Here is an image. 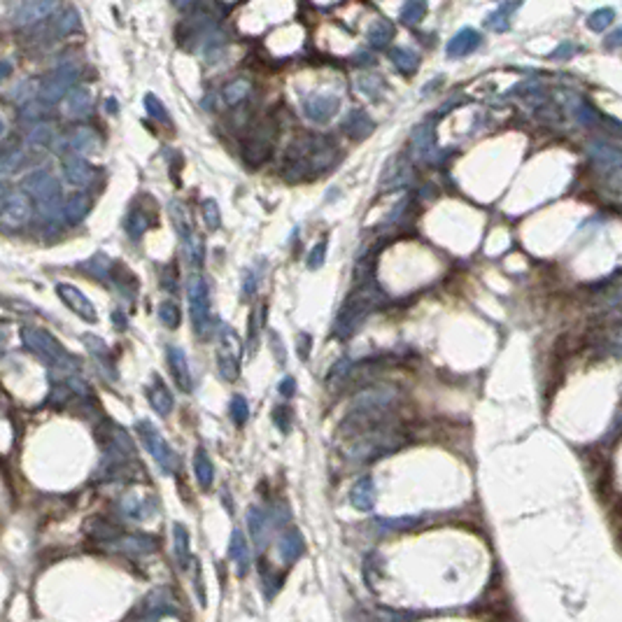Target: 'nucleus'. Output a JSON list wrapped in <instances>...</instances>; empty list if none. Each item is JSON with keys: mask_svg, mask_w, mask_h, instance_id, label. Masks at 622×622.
I'll return each instance as SVG.
<instances>
[{"mask_svg": "<svg viewBox=\"0 0 622 622\" xmlns=\"http://www.w3.org/2000/svg\"><path fill=\"white\" fill-rule=\"evenodd\" d=\"M375 497H377L375 480L371 478V476L359 478L357 483L352 485V490H350V504L355 506L357 510H364V513H368V510L375 508Z\"/></svg>", "mask_w": 622, "mask_h": 622, "instance_id": "f3484780", "label": "nucleus"}, {"mask_svg": "<svg viewBox=\"0 0 622 622\" xmlns=\"http://www.w3.org/2000/svg\"><path fill=\"white\" fill-rule=\"evenodd\" d=\"M247 527H249V534H252L254 543L259 546V550L266 546L268 541V529H271V515L259 508V506H252V508L247 510Z\"/></svg>", "mask_w": 622, "mask_h": 622, "instance_id": "412c9836", "label": "nucleus"}, {"mask_svg": "<svg viewBox=\"0 0 622 622\" xmlns=\"http://www.w3.org/2000/svg\"><path fill=\"white\" fill-rule=\"evenodd\" d=\"M177 604L170 589L157 587L138 601V606L126 615V622H157L163 615H177Z\"/></svg>", "mask_w": 622, "mask_h": 622, "instance_id": "39448f33", "label": "nucleus"}, {"mask_svg": "<svg viewBox=\"0 0 622 622\" xmlns=\"http://www.w3.org/2000/svg\"><path fill=\"white\" fill-rule=\"evenodd\" d=\"M21 341L33 355L40 359L44 366H49L54 373L77 377V362L63 345L51 336L49 331L37 329V326H24L21 329Z\"/></svg>", "mask_w": 622, "mask_h": 622, "instance_id": "7ed1b4c3", "label": "nucleus"}, {"mask_svg": "<svg viewBox=\"0 0 622 622\" xmlns=\"http://www.w3.org/2000/svg\"><path fill=\"white\" fill-rule=\"evenodd\" d=\"M359 89H362L364 94H368V96H377V91H382L384 89V82L377 75H366V77L359 80Z\"/></svg>", "mask_w": 622, "mask_h": 622, "instance_id": "603ef678", "label": "nucleus"}, {"mask_svg": "<svg viewBox=\"0 0 622 622\" xmlns=\"http://www.w3.org/2000/svg\"><path fill=\"white\" fill-rule=\"evenodd\" d=\"M418 522L415 517H396V520H380V524H384L387 529H408Z\"/></svg>", "mask_w": 622, "mask_h": 622, "instance_id": "6e6d98bb", "label": "nucleus"}, {"mask_svg": "<svg viewBox=\"0 0 622 622\" xmlns=\"http://www.w3.org/2000/svg\"><path fill=\"white\" fill-rule=\"evenodd\" d=\"M63 172H66L68 182L75 184V187H85V184L91 182V166L82 157H77V154H70V157L63 159Z\"/></svg>", "mask_w": 622, "mask_h": 622, "instance_id": "5701e85b", "label": "nucleus"}, {"mask_svg": "<svg viewBox=\"0 0 622 622\" xmlns=\"http://www.w3.org/2000/svg\"><path fill=\"white\" fill-rule=\"evenodd\" d=\"M159 319H161V324L168 326V329H177L179 322H182V312H179V308L172 303V301H163V303L159 305Z\"/></svg>", "mask_w": 622, "mask_h": 622, "instance_id": "37998d69", "label": "nucleus"}, {"mask_svg": "<svg viewBox=\"0 0 622 622\" xmlns=\"http://www.w3.org/2000/svg\"><path fill=\"white\" fill-rule=\"evenodd\" d=\"M427 15V5L422 3V0H410V3H406L401 8V21L406 26H418L422 19H425Z\"/></svg>", "mask_w": 622, "mask_h": 622, "instance_id": "ea45409f", "label": "nucleus"}, {"mask_svg": "<svg viewBox=\"0 0 622 622\" xmlns=\"http://www.w3.org/2000/svg\"><path fill=\"white\" fill-rule=\"evenodd\" d=\"M98 138H96V133L91 131V128H77V131L73 133V138H70V150H73V154H87V152H94L98 150Z\"/></svg>", "mask_w": 622, "mask_h": 622, "instance_id": "c9c22d12", "label": "nucleus"}, {"mask_svg": "<svg viewBox=\"0 0 622 622\" xmlns=\"http://www.w3.org/2000/svg\"><path fill=\"white\" fill-rule=\"evenodd\" d=\"M33 215V201L24 189L5 191L0 198V224L5 231H17L28 224Z\"/></svg>", "mask_w": 622, "mask_h": 622, "instance_id": "1a4fd4ad", "label": "nucleus"}, {"mask_svg": "<svg viewBox=\"0 0 622 622\" xmlns=\"http://www.w3.org/2000/svg\"><path fill=\"white\" fill-rule=\"evenodd\" d=\"M410 147H413L415 154H420V157L429 159L434 154V128L425 124V126H418L413 131V136H410Z\"/></svg>", "mask_w": 622, "mask_h": 622, "instance_id": "2f4dec72", "label": "nucleus"}, {"mask_svg": "<svg viewBox=\"0 0 622 622\" xmlns=\"http://www.w3.org/2000/svg\"><path fill=\"white\" fill-rule=\"evenodd\" d=\"M271 348H273V352H275V357H278V362L282 364V366H285V364H287L285 348H282V343L278 345V336H275V333H271Z\"/></svg>", "mask_w": 622, "mask_h": 622, "instance_id": "052dcab7", "label": "nucleus"}, {"mask_svg": "<svg viewBox=\"0 0 622 622\" xmlns=\"http://www.w3.org/2000/svg\"><path fill=\"white\" fill-rule=\"evenodd\" d=\"M275 124L273 121H261L259 126L252 128L245 138V145H242V161H245L249 168H259L261 163L268 161L275 145Z\"/></svg>", "mask_w": 622, "mask_h": 622, "instance_id": "0eeeda50", "label": "nucleus"}, {"mask_svg": "<svg viewBox=\"0 0 622 622\" xmlns=\"http://www.w3.org/2000/svg\"><path fill=\"white\" fill-rule=\"evenodd\" d=\"M59 12V5L51 0H30V3L15 5L10 12V21L15 26H33L37 21L49 19V15Z\"/></svg>", "mask_w": 622, "mask_h": 622, "instance_id": "f8f14e48", "label": "nucleus"}, {"mask_svg": "<svg viewBox=\"0 0 622 622\" xmlns=\"http://www.w3.org/2000/svg\"><path fill=\"white\" fill-rule=\"evenodd\" d=\"M415 613L396 611V608H380V606H359L355 622H413Z\"/></svg>", "mask_w": 622, "mask_h": 622, "instance_id": "2eb2a0df", "label": "nucleus"}, {"mask_svg": "<svg viewBox=\"0 0 622 622\" xmlns=\"http://www.w3.org/2000/svg\"><path fill=\"white\" fill-rule=\"evenodd\" d=\"M252 91V82L249 80H242V77H238V80L229 82L226 87H224L222 91V100L226 103V105H238V103H242L247 98V94Z\"/></svg>", "mask_w": 622, "mask_h": 622, "instance_id": "e433bc0d", "label": "nucleus"}, {"mask_svg": "<svg viewBox=\"0 0 622 622\" xmlns=\"http://www.w3.org/2000/svg\"><path fill=\"white\" fill-rule=\"evenodd\" d=\"M217 368H220V375H222L224 382H236V380H238V373H240L238 357H236V352L229 348V341H226V336H224V333H222L220 348H217Z\"/></svg>", "mask_w": 622, "mask_h": 622, "instance_id": "6ab92c4d", "label": "nucleus"}, {"mask_svg": "<svg viewBox=\"0 0 622 622\" xmlns=\"http://www.w3.org/2000/svg\"><path fill=\"white\" fill-rule=\"evenodd\" d=\"M166 359H168V366L172 371V380H175L177 387L182 389V392H191V368H189L187 355H184L179 348H175V345H170V348L166 350Z\"/></svg>", "mask_w": 622, "mask_h": 622, "instance_id": "dca6fc26", "label": "nucleus"}, {"mask_svg": "<svg viewBox=\"0 0 622 622\" xmlns=\"http://www.w3.org/2000/svg\"><path fill=\"white\" fill-rule=\"evenodd\" d=\"M187 296H189V315L191 324L198 336H205L210 322V290L208 282L201 273H191L187 280Z\"/></svg>", "mask_w": 622, "mask_h": 622, "instance_id": "6e6552de", "label": "nucleus"}, {"mask_svg": "<svg viewBox=\"0 0 622 622\" xmlns=\"http://www.w3.org/2000/svg\"><path fill=\"white\" fill-rule=\"evenodd\" d=\"M336 161V147L324 136H301L285 152V177L310 179L326 172Z\"/></svg>", "mask_w": 622, "mask_h": 622, "instance_id": "f257e3e1", "label": "nucleus"}, {"mask_svg": "<svg viewBox=\"0 0 622 622\" xmlns=\"http://www.w3.org/2000/svg\"><path fill=\"white\" fill-rule=\"evenodd\" d=\"M611 515L615 517V520L622 522V497H613V508H611Z\"/></svg>", "mask_w": 622, "mask_h": 622, "instance_id": "680f3d73", "label": "nucleus"}, {"mask_svg": "<svg viewBox=\"0 0 622 622\" xmlns=\"http://www.w3.org/2000/svg\"><path fill=\"white\" fill-rule=\"evenodd\" d=\"M77 26H80V17H77V10L66 8V10H61L54 19H51V35H54V37L68 35V33H73Z\"/></svg>", "mask_w": 622, "mask_h": 622, "instance_id": "473e14b6", "label": "nucleus"}, {"mask_svg": "<svg viewBox=\"0 0 622 622\" xmlns=\"http://www.w3.org/2000/svg\"><path fill=\"white\" fill-rule=\"evenodd\" d=\"M91 105H94L91 94H89V89H85V87H75L66 98L68 114L70 117H77V119L87 117V114L91 112Z\"/></svg>", "mask_w": 622, "mask_h": 622, "instance_id": "bb28decb", "label": "nucleus"}, {"mask_svg": "<svg viewBox=\"0 0 622 622\" xmlns=\"http://www.w3.org/2000/svg\"><path fill=\"white\" fill-rule=\"evenodd\" d=\"M136 432L140 436V441H143L145 450L152 454V459L157 461L159 466H161L163 473H175L177 471V454L175 450L168 445V441L163 438L161 434H159V429L152 425V422L147 420H140L136 425Z\"/></svg>", "mask_w": 622, "mask_h": 622, "instance_id": "423d86ee", "label": "nucleus"}, {"mask_svg": "<svg viewBox=\"0 0 622 622\" xmlns=\"http://www.w3.org/2000/svg\"><path fill=\"white\" fill-rule=\"evenodd\" d=\"M382 292L380 287L375 285V280L362 282V285H355V290L345 303L341 305L336 315V322H333V336L341 338V341H348L350 336H355V331L366 322V317L375 310L377 305L382 303Z\"/></svg>", "mask_w": 622, "mask_h": 622, "instance_id": "f03ea898", "label": "nucleus"}, {"mask_svg": "<svg viewBox=\"0 0 622 622\" xmlns=\"http://www.w3.org/2000/svg\"><path fill=\"white\" fill-rule=\"evenodd\" d=\"M201 215L208 231H217L222 226V215H220V205H217L215 198H205L201 203Z\"/></svg>", "mask_w": 622, "mask_h": 622, "instance_id": "a19ab883", "label": "nucleus"}, {"mask_svg": "<svg viewBox=\"0 0 622 622\" xmlns=\"http://www.w3.org/2000/svg\"><path fill=\"white\" fill-rule=\"evenodd\" d=\"M478 44H480V35L476 33V30H473V28H464V30H459V33L454 35L450 42H447L445 54L450 56V59H459V56L471 54V51L476 49Z\"/></svg>", "mask_w": 622, "mask_h": 622, "instance_id": "393cba45", "label": "nucleus"}, {"mask_svg": "<svg viewBox=\"0 0 622 622\" xmlns=\"http://www.w3.org/2000/svg\"><path fill=\"white\" fill-rule=\"evenodd\" d=\"M28 89H30V82H21V85H17V87L10 91V98H12V100H19V103L26 100V98H28V94H26V91H28Z\"/></svg>", "mask_w": 622, "mask_h": 622, "instance_id": "bf43d9fd", "label": "nucleus"}, {"mask_svg": "<svg viewBox=\"0 0 622 622\" xmlns=\"http://www.w3.org/2000/svg\"><path fill=\"white\" fill-rule=\"evenodd\" d=\"M56 294H59V299L75 312L77 317H82L89 324H96V319H98V310H96V305L80 290H77V287L66 285V282H59V285H56Z\"/></svg>", "mask_w": 622, "mask_h": 622, "instance_id": "ddd939ff", "label": "nucleus"}, {"mask_svg": "<svg viewBox=\"0 0 622 622\" xmlns=\"http://www.w3.org/2000/svg\"><path fill=\"white\" fill-rule=\"evenodd\" d=\"M82 268L89 271V273H94L96 278L107 280V271H112V261L107 259L105 254H96L87 261V264H82Z\"/></svg>", "mask_w": 622, "mask_h": 622, "instance_id": "c03bdc74", "label": "nucleus"}, {"mask_svg": "<svg viewBox=\"0 0 622 622\" xmlns=\"http://www.w3.org/2000/svg\"><path fill=\"white\" fill-rule=\"evenodd\" d=\"M147 229H150V217H147L143 210L133 208L126 220V231H128V236H131V240H140Z\"/></svg>", "mask_w": 622, "mask_h": 622, "instance_id": "4c0bfd02", "label": "nucleus"}, {"mask_svg": "<svg viewBox=\"0 0 622 622\" xmlns=\"http://www.w3.org/2000/svg\"><path fill=\"white\" fill-rule=\"evenodd\" d=\"M168 213H170L172 224H175L177 236H179V238H182L184 247H187V252L191 254V259H194V264H201V259H203V249H201V242L196 240L194 229H191L187 208H184L182 203L172 201V203L168 205Z\"/></svg>", "mask_w": 622, "mask_h": 622, "instance_id": "9b49d317", "label": "nucleus"}, {"mask_svg": "<svg viewBox=\"0 0 622 622\" xmlns=\"http://www.w3.org/2000/svg\"><path fill=\"white\" fill-rule=\"evenodd\" d=\"M105 105H107V110H110V114H117V100H114V98H107Z\"/></svg>", "mask_w": 622, "mask_h": 622, "instance_id": "e2e57ef3", "label": "nucleus"}, {"mask_svg": "<svg viewBox=\"0 0 622 622\" xmlns=\"http://www.w3.org/2000/svg\"><path fill=\"white\" fill-rule=\"evenodd\" d=\"M229 413H231V420H233L236 427H242L245 422L249 420V406H247V399L242 394H236L233 399H231V406H229Z\"/></svg>", "mask_w": 622, "mask_h": 622, "instance_id": "79ce46f5", "label": "nucleus"}, {"mask_svg": "<svg viewBox=\"0 0 622 622\" xmlns=\"http://www.w3.org/2000/svg\"><path fill=\"white\" fill-rule=\"evenodd\" d=\"M278 553L282 557V562L285 564H294L299 560L301 555L305 553V541H303V534L296 529V527H290L285 531V534L280 536V546H278Z\"/></svg>", "mask_w": 622, "mask_h": 622, "instance_id": "aec40b11", "label": "nucleus"}, {"mask_svg": "<svg viewBox=\"0 0 622 622\" xmlns=\"http://www.w3.org/2000/svg\"><path fill=\"white\" fill-rule=\"evenodd\" d=\"M21 117L26 121H37V124H40V119L44 117V107L37 105V103H30V105H26V110L21 112Z\"/></svg>", "mask_w": 622, "mask_h": 622, "instance_id": "5fc2aeb1", "label": "nucleus"}, {"mask_svg": "<svg viewBox=\"0 0 622 622\" xmlns=\"http://www.w3.org/2000/svg\"><path fill=\"white\" fill-rule=\"evenodd\" d=\"M341 128L352 140H366L371 133L375 131V121L364 110H352V112H348V117L343 119Z\"/></svg>", "mask_w": 622, "mask_h": 622, "instance_id": "a211bd4d", "label": "nucleus"}, {"mask_svg": "<svg viewBox=\"0 0 622 622\" xmlns=\"http://www.w3.org/2000/svg\"><path fill=\"white\" fill-rule=\"evenodd\" d=\"M326 238L324 240H319L315 247L310 249V254H308V268H310V271H317V268H322L324 266V261H326Z\"/></svg>", "mask_w": 622, "mask_h": 622, "instance_id": "49530a36", "label": "nucleus"}, {"mask_svg": "<svg viewBox=\"0 0 622 622\" xmlns=\"http://www.w3.org/2000/svg\"><path fill=\"white\" fill-rule=\"evenodd\" d=\"M352 366H355V364H352L350 359H341V362L331 368L329 377H326V384H329L331 389H338V387H343V384H348L350 375H352Z\"/></svg>", "mask_w": 622, "mask_h": 622, "instance_id": "58836bf2", "label": "nucleus"}, {"mask_svg": "<svg viewBox=\"0 0 622 622\" xmlns=\"http://www.w3.org/2000/svg\"><path fill=\"white\" fill-rule=\"evenodd\" d=\"M229 557L236 562V574L245 576L249 571V546H247V538L240 529H233L231 534V543H229Z\"/></svg>", "mask_w": 622, "mask_h": 622, "instance_id": "4be33fe9", "label": "nucleus"}, {"mask_svg": "<svg viewBox=\"0 0 622 622\" xmlns=\"http://www.w3.org/2000/svg\"><path fill=\"white\" fill-rule=\"evenodd\" d=\"M24 191L30 198H35L40 203L42 215L47 217H56L59 208L63 210L61 205V187H59V179L51 175L49 170H33L30 175L24 177Z\"/></svg>", "mask_w": 622, "mask_h": 622, "instance_id": "20e7f679", "label": "nucleus"}, {"mask_svg": "<svg viewBox=\"0 0 622 622\" xmlns=\"http://www.w3.org/2000/svg\"><path fill=\"white\" fill-rule=\"evenodd\" d=\"M145 110H147V114H150L152 119H159V121H166V119H168L163 103L159 100L154 94H147V96H145Z\"/></svg>", "mask_w": 622, "mask_h": 622, "instance_id": "09e8293b", "label": "nucleus"}, {"mask_svg": "<svg viewBox=\"0 0 622 622\" xmlns=\"http://www.w3.org/2000/svg\"><path fill=\"white\" fill-rule=\"evenodd\" d=\"M172 538H175V555H177V562L182 569H189V562H191V548H189V531L184 524L175 522L172 524Z\"/></svg>", "mask_w": 622, "mask_h": 622, "instance_id": "72a5a7b5", "label": "nucleus"}, {"mask_svg": "<svg viewBox=\"0 0 622 622\" xmlns=\"http://www.w3.org/2000/svg\"><path fill=\"white\" fill-rule=\"evenodd\" d=\"M19 166H21V150H5L3 161H0V172H3V177L12 175Z\"/></svg>", "mask_w": 622, "mask_h": 622, "instance_id": "a18cd8bd", "label": "nucleus"}, {"mask_svg": "<svg viewBox=\"0 0 622 622\" xmlns=\"http://www.w3.org/2000/svg\"><path fill=\"white\" fill-rule=\"evenodd\" d=\"M278 392L285 396V399H292L294 396V392H296V382H294V377H282L280 380V384H278Z\"/></svg>", "mask_w": 622, "mask_h": 622, "instance_id": "13d9d810", "label": "nucleus"}, {"mask_svg": "<svg viewBox=\"0 0 622 622\" xmlns=\"http://www.w3.org/2000/svg\"><path fill=\"white\" fill-rule=\"evenodd\" d=\"M8 75H10V61L5 59L3 61V77H8Z\"/></svg>", "mask_w": 622, "mask_h": 622, "instance_id": "0e129e2a", "label": "nucleus"}, {"mask_svg": "<svg viewBox=\"0 0 622 622\" xmlns=\"http://www.w3.org/2000/svg\"><path fill=\"white\" fill-rule=\"evenodd\" d=\"M410 179V166L403 163V159H394V163H389V168L384 170V175L380 179L382 189H396L401 187L403 182Z\"/></svg>", "mask_w": 622, "mask_h": 622, "instance_id": "7c9ffc66", "label": "nucleus"}, {"mask_svg": "<svg viewBox=\"0 0 622 622\" xmlns=\"http://www.w3.org/2000/svg\"><path fill=\"white\" fill-rule=\"evenodd\" d=\"M110 548L121 550L128 555H147L152 550H157V541L145 534H131V536H119L117 541L110 543Z\"/></svg>", "mask_w": 622, "mask_h": 622, "instance_id": "b1692460", "label": "nucleus"}, {"mask_svg": "<svg viewBox=\"0 0 622 622\" xmlns=\"http://www.w3.org/2000/svg\"><path fill=\"white\" fill-rule=\"evenodd\" d=\"M77 70L75 68H59L49 73L37 87V96L42 103H59L61 98H68V94L75 89Z\"/></svg>", "mask_w": 622, "mask_h": 622, "instance_id": "9d476101", "label": "nucleus"}, {"mask_svg": "<svg viewBox=\"0 0 622 622\" xmlns=\"http://www.w3.org/2000/svg\"><path fill=\"white\" fill-rule=\"evenodd\" d=\"M51 133H54V131H51V126L49 124H42V121H40V124H35L28 131V143L30 145H47L49 138H51Z\"/></svg>", "mask_w": 622, "mask_h": 622, "instance_id": "8fccbe9b", "label": "nucleus"}, {"mask_svg": "<svg viewBox=\"0 0 622 622\" xmlns=\"http://www.w3.org/2000/svg\"><path fill=\"white\" fill-rule=\"evenodd\" d=\"M87 213H89V198L85 194H73L66 203H63V217H66V222H70V224L82 222L87 217Z\"/></svg>", "mask_w": 622, "mask_h": 622, "instance_id": "f704fd0d", "label": "nucleus"}, {"mask_svg": "<svg viewBox=\"0 0 622 622\" xmlns=\"http://www.w3.org/2000/svg\"><path fill=\"white\" fill-rule=\"evenodd\" d=\"M256 285H259V275H256L254 268H247L245 278H242V296H252L256 292Z\"/></svg>", "mask_w": 622, "mask_h": 622, "instance_id": "864d4df0", "label": "nucleus"}, {"mask_svg": "<svg viewBox=\"0 0 622 622\" xmlns=\"http://www.w3.org/2000/svg\"><path fill=\"white\" fill-rule=\"evenodd\" d=\"M389 61L394 63V68L403 75H410L420 68V56L418 51L408 49V47H394L389 51Z\"/></svg>", "mask_w": 622, "mask_h": 622, "instance_id": "c756f323", "label": "nucleus"}, {"mask_svg": "<svg viewBox=\"0 0 622 622\" xmlns=\"http://www.w3.org/2000/svg\"><path fill=\"white\" fill-rule=\"evenodd\" d=\"M273 422L282 434H290L292 429V410L287 406H278L273 410Z\"/></svg>", "mask_w": 622, "mask_h": 622, "instance_id": "3c124183", "label": "nucleus"}, {"mask_svg": "<svg viewBox=\"0 0 622 622\" xmlns=\"http://www.w3.org/2000/svg\"><path fill=\"white\" fill-rule=\"evenodd\" d=\"M264 312L266 308H256V310L249 315V329H247V341H249V350H254V343H256V333H259V329L264 326Z\"/></svg>", "mask_w": 622, "mask_h": 622, "instance_id": "de8ad7c7", "label": "nucleus"}, {"mask_svg": "<svg viewBox=\"0 0 622 622\" xmlns=\"http://www.w3.org/2000/svg\"><path fill=\"white\" fill-rule=\"evenodd\" d=\"M310 345H312V338L308 336V333H299V338H296V350H299V355H301V359H308V355H310Z\"/></svg>", "mask_w": 622, "mask_h": 622, "instance_id": "4d7b16f0", "label": "nucleus"}, {"mask_svg": "<svg viewBox=\"0 0 622 622\" xmlns=\"http://www.w3.org/2000/svg\"><path fill=\"white\" fill-rule=\"evenodd\" d=\"M392 37H394V24L389 21V19L380 17V19H375V21L371 24V28H368V44L373 49L389 47Z\"/></svg>", "mask_w": 622, "mask_h": 622, "instance_id": "c85d7f7f", "label": "nucleus"}, {"mask_svg": "<svg viewBox=\"0 0 622 622\" xmlns=\"http://www.w3.org/2000/svg\"><path fill=\"white\" fill-rule=\"evenodd\" d=\"M620 543H622V531H620Z\"/></svg>", "mask_w": 622, "mask_h": 622, "instance_id": "69168bd1", "label": "nucleus"}, {"mask_svg": "<svg viewBox=\"0 0 622 622\" xmlns=\"http://www.w3.org/2000/svg\"><path fill=\"white\" fill-rule=\"evenodd\" d=\"M338 107H341V100H338V96H331V94H312V96H305L303 98L305 117L310 121H315V124H326V121H331L333 114L338 112Z\"/></svg>", "mask_w": 622, "mask_h": 622, "instance_id": "4468645a", "label": "nucleus"}, {"mask_svg": "<svg viewBox=\"0 0 622 622\" xmlns=\"http://www.w3.org/2000/svg\"><path fill=\"white\" fill-rule=\"evenodd\" d=\"M147 399H150L152 408L157 410V415H161V418L170 415L172 406H175V401H172V394L168 392V387L163 384L161 377H154V384H152L150 389H147Z\"/></svg>", "mask_w": 622, "mask_h": 622, "instance_id": "a878e982", "label": "nucleus"}, {"mask_svg": "<svg viewBox=\"0 0 622 622\" xmlns=\"http://www.w3.org/2000/svg\"><path fill=\"white\" fill-rule=\"evenodd\" d=\"M194 473H196V480L198 485L203 487V490H210L215 483V466H213V459H210V454L205 452V447H196L194 452Z\"/></svg>", "mask_w": 622, "mask_h": 622, "instance_id": "cd10ccee", "label": "nucleus"}]
</instances>
